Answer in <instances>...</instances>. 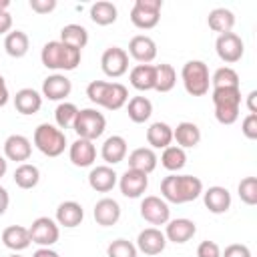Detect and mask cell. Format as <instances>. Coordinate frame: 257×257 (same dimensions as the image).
<instances>
[{"instance_id":"cell-44","label":"cell","mask_w":257,"mask_h":257,"mask_svg":"<svg viewBox=\"0 0 257 257\" xmlns=\"http://www.w3.org/2000/svg\"><path fill=\"white\" fill-rule=\"evenodd\" d=\"M197 257H221V249L215 241H201L197 247Z\"/></svg>"},{"instance_id":"cell-13","label":"cell","mask_w":257,"mask_h":257,"mask_svg":"<svg viewBox=\"0 0 257 257\" xmlns=\"http://www.w3.org/2000/svg\"><path fill=\"white\" fill-rule=\"evenodd\" d=\"M118 187H120V193L124 197L139 199L149 187V175H145L141 171H135V169H126L118 179Z\"/></svg>"},{"instance_id":"cell-21","label":"cell","mask_w":257,"mask_h":257,"mask_svg":"<svg viewBox=\"0 0 257 257\" xmlns=\"http://www.w3.org/2000/svg\"><path fill=\"white\" fill-rule=\"evenodd\" d=\"M195 233H197V225H195V221L185 219V217L169 221V223H167V229H165V237H167V241H171V243H179V245H181V243H187L189 239H193Z\"/></svg>"},{"instance_id":"cell-43","label":"cell","mask_w":257,"mask_h":257,"mask_svg":"<svg viewBox=\"0 0 257 257\" xmlns=\"http://www.w3.org/2000/svg\"><path fill=\"white\" fill-rule=\"evenodd\" d=\"M241 131H243V135L249 139V141H255L257 139V114H247L245 118H243V122H241Z\"/></svg>"},{"instance_id":"cell-51","label":"cell","mask_w":257,"mask_h":257,"mask_svg":"<svg viewBox=\"0 0 257 257\" xmlns=\"http://www.w3.org/2000/svg\"><path fill=\"white\" fill-rule=\"evenodd\" d=\"M32 257H60V255H58L54 249H50V247H40V249L34 251Z\"/></svg>"},{"instance_id":"cell-19","label":"cell","mask_w":257,"mask_h":257,"mask_svg":"<svg viewBox=\"0 0 257 257\" xmlns=\"http://www.w3.org/2000/svg\"><path fill=\"white\" fill-rule=\"evenodd\" d=\"M32 155V143L24 135H10L4 141V157L8 161L26 163Z\"/></svg>"},{"instance_id":"cell-26","label":"cell","mask_w":257,"mask_h":257,"mask_svg":"<svg viewBox=\"0 0 257 257\" xmlns=\"http://www.w3.org/2000/svg\"><path fill=\"white\" fill-rule=\"evenodd\" d=\"M100 157H102V161H104L108 167H110V165H116V163H120V161H124V157H126V141H124V137H120V135L108 137V139L102 143Z\"/></svg>"},{"instance_id":"cell-17","label":"cell","mask_w":257,"mask_h":257,"mask_svg":"<svg viewBox=\"0 0 257 257\" xmlns=\"http://www.w3.org/2000/svg\"><path fill=\"white\" fill-rule=\"evenodd\" d=\"M116 181H118V175L108 165H96L88 173V185L96 193H108V191H112L114 185H116Z\"/></svg>"},{"instance_id":"cell-35","label":"cell","mask_w":257,"mask_h":257,"mask_svg":"<svg viewBox=\"0 0 257 257\" xmlns=\"http://www.w3.org/2000/svg\"><path fill=\"white\" fill-rule=\"evenodd\" d=\"M116 6L108 0H98L90 6V20L98 26H108L116 20Z\"/></svg>"},{"instance_id":"cell-33","label":"cell","mask_w":257,"mask_h":257,"mask_svg":"<svg viewBox=\"0 0 257 257\" xmlns=\"http://www.w3.org/2000/svg\"><path fill=\"white\" fill-rule=\"evenodd\" d=\"M60 42L66 46L82 50L88 44V30L82 24H66L60 30Z\"/></svg>"},{"instance_id":"cell-34","label":"cell","mask_w":257,"mask_h":257,"mask_svg":"<svg viewBox=\"0 0 257 257\" xmlns=\"http://www.w3.org/2000/svg\"><path fill=\"white\" fill-rule=\"evenodd\" d=\"M126 114L133 122L141 124L145 120L151 118L153 114V102L147 98V96H133L128 102H126Z\"/></svg>"},{"instance_id":"cell-20","label":"cell","mask_w":257,"mask_h":257,"mask_svg":"<svg viewBox=\"0 0 257 257\" xmlns=\"http://www.w3.org/2000/svg\"><path fill=\"white\" fill-rule=\"evenodd\" d=\"M68 157H70V163L74 167H80V169L90 167L96 161V147L92 141L76 139L68 149Z\"/></svg>"},{"instance_id":"cell-52","label":"cell","mask_w":257,"mask_h":257,"mask_svg":"<svg viewBox=\"0 0 257 257\" xmlns=\"http://www.w3.org/2000/svg\"><path fill=\"white\" fill-rule=\"evenodd\" d=\"M6 171H8V161H6V157L0 155V179L6 175Z\"/></svg>"},{"instance_id":"cell-7","label":"cell","mask_w":257,"mask_h":257,"mask_svg":"<svg viewBox=\"0 0 257 257\" xmlns=\"http://www.w3.org/2000/svg\"><path fill=\"white\" fill-rule=\"evenodd\" d=\"M72 128L78 135V139L96 141L104 133V128H106V118L96 108H80L76 112V118L72 122Z\"/></svg>"},{"instance_id":"cell-39","label":"cell","mask_w":257,"mask_h":257,"mask_svg":"<svg viewBox=\"0 0 257 257\" xmlns=\"http://www.w3.org/2000/svg\"><path fill=\"white\" fill-rule=\"evenodd\" d=\"M211 86L213 88H235L239 86V74L231 66H221L213 72L211 76Z\"/></svg>"},{"instance_id":"cell-9","label":"cell","mask_w":257,"mask_h":257,"mask_svg":"<svg viewBox=\"0 0 257 257\" xmlns=\"http://www.w3.org/2000/svg\"><path fill=\"white\" fill-rule=\"evenodd\" d=\"M30 233V241L40 245V247H52L58 237H60V229L58 223L50 217H38L32 221V225L28 227Z\"/></svg>"},{"instance_id":"cell-23","label":"cell","mask_w":257,"mask_h":257,"mask_svg":"<svg viewBox=\"0 0 257 257\" xmlns=\"http://www.w3.org/2000/svg\"><path fill=\"white\" fill-rule=\"evenodd\" d=\"M82 219H84V209L76 201H64L56 207V223L66 229L78 227L82 223Z\"/></svg>"},{"instance_id":"cell-30","label":"cell","mask_w":257,"mask_h":257,"mask_svg":"<svg viewBox=\"0 0 257 257\" xmlns=\"http://www.w3.org/2000/svg\"><path fill=\"white\" fill-rule=\"evenodd\" d=\"M147 143L151 145V149H167L173 143V126H169L167 122H153L147 128Z\"/></svg>"},{"instance_id":"cell-18","label":"cell","mask_w":257,"mask_h":257,"mask_svg":"<svg viewBox=\"0 0 257 257\" xmlns=\"http://www.w3.org/2000/svg\"><path fill=\"white\" fill-rule=\"evenodd\" d=\"M201 195H203L205 207H207L211 213H215V215H223V213H227L229 207H231V193H229L225 187H221V185H213V187H209L207 191H203Z\"/></svg>"},{"instance_id":"cell-24","label":"cell","mask_w":257,"mask_h":257,"mask_svg":"<svg viewBox=\"0 0 257 257\" xmlns=\"http://www.w3.org/2000/svg\"><path fill=\"white\" fill-rule=\"evenodd\" d=\"M173 141L181 149H193L201 143V128L195 122L183 120L173 128Z\"/></svg>"},{"instance_id":"cell-25","label":"cell","mask_w":257,"mask_h":257,"mask_svg":"<svg viewBox=\"0 0 257 257\" xmlns=\"http://www.w3.org/2000/svg\"><path fill=\"white\" fill-rule=\"evenodd\" d=\"M157 153L151 149V147H139L135 149L131 155H128V169H135V171H141L145 175L153 173L157 169Z\"/></svg>"},{"instance_id":"cell-10","label":"cell","mask_w":257,"mask_h":257,"mask_svg":"<svg viewBox=\"0 0 257 257\" xmlns=\"http://www.w3.org/2000/svg\"><path fill=\"white\" fill-rule=\"evenodd\" d=\"M141 217L151 225H167L171 221L169 203L163 197L149 195L141 201Z\"/></svg>"},{"instance_id":"cell-22","label":"cell","mask_w":257,"mask_h":257,"mask_svg":"<svg viewBox=\"0 0 257 257\" xmlns=\"http://www.w3.org/2000/svg\"><path fill=\"white\" fill-rule=\"evenodd\" d=\"M92 215H94V221H96L100 227H112V225H116L118 219H120V205H118L114 199L104 197V199L96 201Z\"/></svg>"},{"instance_id":"cell-4","label":"cell","mask_w":257,"mask_h":257,"mask_svg":"<svg viewBox=\"0 0 257 257\" xmlns=\"http://www.w3.org/2000/svg\"><path fill=\"white\" fill-rule=\"evenodd\" d=\"M213 106H215V118L221 124H233L239 118L241 110V88H213L211 92Z\"/></svg>"},{"instance_id":"cell-40","label":"cell","mask_w":257,"mask_h":257,"mask_svg":"<svg viewBox=\"0 0 257 257\" xmlns=\"http://www.w3.org/2000/svg\"><path fill=\"white\" fill-rule=\"evenodd\" d=\"M76 112H78V108H76L74 102H66V100L58 102V106H56V110H54L56 126H58L60 131H62V128H72V122H74V118H76Z\"/></svg>"},{"instance_id":"cell-46","label":"cell","mask_w":257,"mask_h":257,"mask_svg":"<svg viewBox=\"0 0 257 257\" xmlns=\"http://www.w3.org/2000/svg\"><path fill=\"white\" fill-rule=\"evenodd\" d=\"M28 4L36 14H48L56 8V0H30Z\"/></svg>"},{"instance_id":"cell-45","label":"cell","mask_w":257,"mask_h":257,"mask_svg":"<svg viewBox=\"0 0 257 257\" xmlns=\"http://www.w3.org/2000/svg\"><path fill=\"white\" fill-rule=\"evenodd\" d=\"M221 257H251V249L243 243H231L225 247Z\"/></svg>"},{"instance_id":"cell-3","label":"cell","mask_w":257,"mask_h":257,"mask_svg":"<svg viewBox=\"0 0 257 257\" xmlns=\"http://www.w3.org/2000/svg\"><path fill=\"white\" fill-rule=\"evenodd\" d=\"M82 50L62 44L60 40H50L40 50V60L50 70H74L80 64Z\"/></svg>"},{"instance_id":"cell-31","label":"cell","mask_w":257,"mask_h":257,"mask_svg":"<svg viewBox=\"0 0 257 257\" xmlns=\"http://www.w3.org/2000/svg\"><path fill=\"white\" fill-rule=\"evenodd\" d=\"M30 48V38L22 30H10L4 38V50L12 58H22Z\"/></svg>"},{"instance_id":"cell-53","label":"cell","mask_w":257,"mask_h":257,"mask_svg":"<svg viewBox=\"0 0 257 257\" xmlns=\"http://www.w3.org/2000/svg\"><path fill=\"white\" fill-rule=\"evenodd\" d=\"M10 8V0H0V12H8Z\"/></svg>"},{"instance_id":"cell-32","label":"cell","mask_w":257,"mask_h":257,"mask_svg":"<svg viewBox=\"0 0 257 257\" xmlns=\"http://www.w3.org/2000/svg\"><path fill=\"white\" fill-rule=\"evenodd\" d=\"M207 24L213 32H219V34H227L233 30L235 26V14L229 10V8H215L209 12L207 16Z\"/></svg>"},{"instance_id":"cell-2","label":"cell","mask_w":257,"mask_h":257,"mask_svg":"<svg viewBox=\"0 0 257 257\" xmlns=\"http://www.w3.org/2000/svg\"><path fill=\"white\" fill-rule=\"evenodd\" d=\"M86 96L90 98V102L104 106L106 110H118L128 102V90L120 82L92 80L86 86Z\"/></svg>"},{"instance_id":"cell-12","label":"cell","mask_w":257,"mask_h":257,"mask_svg":"<svg viewBox=\"0 0 257 257\" xmlns=\"http://www.w3.org/2000/svg\"><path fill=\"white\" fill-rule=\"evenodd\" d=\"M100 68L106 76L118 78L128 70V54L120 46H110L100 56Z\"/></svg>"},{"instance_id":"cell-50","label":"cell","mask_w":257,"mask_h":257,"mask_svg":"<svg viewBox=\"0 0 257 257\" xmlns=\"http://www.w3.org/2000/svg\"><path fill=\"white\" fill-rule=\"evenodd\" d=\"M247 108L251 114H257V90H251L247 94Z\"/></svg>"},{"instance_id":"cell-14","label":"cell","mask_w":257,"mask_h":257,"mask_svg":"<svg viewBox=\"0 0 257 257\" xmlns=\"http://www.w3.org/2000/svg\"><path fill=\"white\" fill-rule=\"evenodd\" d=\"M165 247H167V237L157 227H147L137 237V249L143 251L145 255H159L165 251Z\"/></svg>"},{"instance_id":"cell-1","label":"cell","mask_w":257,"mask_h":257,"mask_svg":"<svg viewBox=\"0 0 257 257\" xmlns=\"http://www.w3.org/2000/svg\"><path fill=\"white\" fill-rule=\"evenodd\" d=\"M203 193V181L193 175H167L161 181V195L167 203L183 205L199 199Z\"/></svg>"},{"instance_id":"cell-41","label":"cell","mask_w":257,"mask_h":257,"mask_svg":"<svg viewBox=\"0 0 257 257\" xmlns=\"http://www.w3.org/2000/svg\"><path fill=\"white\" fill-rule=\"evenodd\" d=\"M237 193H239V199L245 205H249V207L257 205V177H245V179H241V183L237 187Z\"/></svg>"},{"instance_id":"cell-28","label":"cell","mask_w":257,"mask_h":257,"mask_svg":"<svg viewBox=\"0 0 257 257\" xmlns=\"http://www.w3.org/2000/svg\"><path fill=\"white\" fill-rule=\"evenodd\" d=\"M2 243L12 249V251H24L26 247H30V233L28 227L22 225H10L2 231Z\"/></svg>"},{"instance_id":"cell-8","label":"cell","mask_w":257,"mask_h":257,"mask_svg":"<svg viewBox=\"0 0 257 257\" xmlns=\"http://www.w3.org/2000/svg\"><path fill=\"white\" fill-rule=\"evenodd\" d=\"M163 0H135L131 10V22L141 30H151L159 24Z\"/></svg>"},{"instance_id":"cell-5","label":"cell","mask_w":257,"mask_h":257,"mask_svg":"<svg viewBox=\"0 0 257 257\" xmlns=\"http://www.w3.org/2000/svg\"><path fill=\"white\" fill-rule=\"evenodd\" d=\"M32 143L34 147L46 155V157H60L66 149V135L64 131H60L58 126L50 124V122H42L34 128L32 135Z\"/></svg>"},{"instance_id":"cell-11","label":"cell","mask_w":257,"mask_h":257,"mask_svg":"<svg viewBox=\"0 0 257 257\" xmlns=\"http://www.w3.org/2000/svg\"><path fill=\"white\" fill-rule=\"evenodd\" d=\"M215 50H217V56L227 62V64H233V62H239L243 58V52H245V44L241 40V36H237L235 32H227V34H219L217 40H215Z\"/></svg>"},{"instance_id":"cell-48","label":"cell","mask_w":257,"mask_h":257,"mask_svg":"<svg viewBox=\"0 0 257 257\" xmlns=\"http://www.w3.org/2000/svg\"><path fill=\"white\" fill-rule=\"evenodd\" d=\"M8 98H10V92H8V86H6V80H4V76L0 74V108L8 102Z\"/></svg>"},{"instance_id":"cell-54","label":"cell","mask_w":257,"mask_h":257,"mask_svg":"<svg viewBox=\"0 0 257 257\" xmlns=\"http://www.w3.org/2000/svg\"><path fill=\"white\" fill-rule=\"evenodd\" d=\"M10 257H22V255H18V253H14V255H10Z\"/></svg>"},{"instance_id":"cell-6","label":"cell","mask_w":257,"mask_h":257,"mask_svg":"<svg viewBox=\"0 0 257 257\" xmlns=\"http://www.w3.org/2000/svg\"><path fill=\"white\" fill-rule=\"evenodd\" d=\"M181 80L191 96H205L211 86L209 66L203 60H189L181 68Z\"/></svg>"},{"instance_id":"cell-42","label":"cell","mask_w":257,"mask_h":257,"mask_svg":"<svg viewBox=\"0 0 257 257\" xmlns=\"http://www.w3.org/2000/svg\"><path fill=\"white\" fill-rule=\"evenodd\" d=\"M137 245L126 241V239H114L108 247H106V255L108 257H137Z\"/></svg>"},{"instance_id":"cell-37","label":"cell","mask_w":257,"mask_h":257,"mask_svg":"<svg viewBox=\"0 0 257 257\" xmlns=\"http://www.w3.org/2000/svg\"><path fill=\"white\" fill-rule=\"evenodd\" d=\"M40 181V171L32 163H20L14 171V183L20 189H34Z\"/></svg>"},{"instance_id":"cell-27","label":"cell","mask_w":257,"mask_h":257,"mask_svg":"<svg viewBox=\"0 0 257 257\" xmlns=\"http://www.w3.org/2000/svg\"><path fill=\"white\" fill-rule=\"evenodd\" d=\"M14 106L20 114H36L42 106V94L34 88H20L14 96Z\"/></svg>"},{"instance_id":"cell-36","label":"cell","mask_w":257,"mask_h":257,"mask_svg":"<svg viewBox=\"0 0 257 257\" xmlns=\"http://www.w3.org/2000/svg\"><path fill=\"white\" fill-rule=\"evenodd\" d=\"M161 165L167 171H171V173H179L187 165V153H185V149H181L177 145H169L167 149H163Z\"/></svg>"},{"instance_id":"cell-29","label":"cell","mask_w":257,"mask_h":257,"mask_svg":"<svg viewBox=\"0 0 257 257\" xmlns=\"http://www.w3.org/2000/svg\"><path fill=\"white\" fill-rule=\"evenodd\" d=\"M128 80L141 92L155 90V66L153 64H137V66H133L131 72H128Z\"/></svg>"},{"instance_id":"cell-16","label":"cell","mask_w":257,"mask_h":257,"mask_svg":"<svg viewBox=\"0 0 257 257\" xmlns=\"http://www.w3.org/2000/svg\"><path fill=\"white\" fill-rule=\"evenodd\" d=\"M72 90V82L68 76L54 72L50 76L44 78L42 82V96L48 100H64Z\"/></svg>"},{"instance_id":"cell-38","label":"cell","mask_w":257,"mask_h":257,"mask_svg":"<svg viewBox=\"0 0 257 257\" xmlns=\"http://www.w3.org/2000/svg\"><path fill=\"white\" fill-rule=\"evenodd\" d=\"M177 84V72L171 64L163 62L155 66V90L159 92H169Z\"/></svg>"},{"instance_id":"cell-15","label":"cell","mask_w":257,"mask_h":257,"mask_svg":"<svg viewBox=\"0 0 257 257\" xmlns=\"http://www.w3.org/2000/svg\"><path fill=\"white\" fill-rule=\"evenodd\" d=\"M126 54H131L139 64H149V62H153L157 58V44H155V40L151 36L137 34V36L131 38Z\"/></svg>"},{"instance_id":"cell-47","label":"cell","mask_w":257,"mask_h":257,"mask_svg":"<svg viewBox=\"0 0 257 257\" xmlns=\"http://www.w3.org/2000/svg\"><path fill=\"white\" fill-rule=\"evenodd\" d=\"M12 28V16L10 12H0V34H8Z\"/></svg>"},{"instance_id":"cell-49","label":"cell","mask_w":257,"mask_h":257,"mask_svg":"<svg viewBox=\"0 0 257 257\" xmlns=\"http://www.w3.org/2000/svg\"><path fill=\"white\" fill-rule=\"evenodd\" d=\"M8 205H10V195H8V191L4 187H0V215L6 213Z\"/></svg>"}]
</instances>
